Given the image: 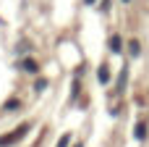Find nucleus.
Segmentation results:
<instances>
[{"label":"nucleus","instance_id":"1","mask_svg":"<svg viewBox=\"0 0 149 147\" xmlns=\"http://www.w3.org/2000/svg\"><path fill=\"white\" fill-rule=\"evenodd\" d=\"M24 134H26V126H21V129H16V132H13L10 137H3V139H0V145H10V142H16V139H21Z\"/></svg>","mask_w":149,"mask_h":147},{"label":"nucleus","instance_id":"2","mask_svg":"<svg viewBox=\"0 0 149 147\" xmlns=\"http://www.w3.org/2000/svg\"><path fill=\"white\" fill-rule=\"evenodd\" d=\"M21 66H24V71H29V74H37V71H39V66H37V63H34L31 58H26V60H24Z\"/></svg>","mask_w":149,"mask_h":147},{"label":"nucleus","instance_id":"4","mask_svg":"<svg viewBox=\"0 0 149 147\" xmlns=\"http://www.w3.org/2000/svg\"><path fill=\"white\" fill-rule=\"evenodd\" d=\"M144 134H147V126L139 124V126H136V139H144Z\"/></svg>","mask_w":149,"mask_h":147},{"label":"nucleus","instance_id":"6","mask_svg":"<svg viewBox=\"0 0 149 147\" xmlns=\"http://www.w3.org/2000/svg\"><path fill=\"white\" fill-rule=\"evenodd\" d=\"M68 142H71V137H63V139L58 142V147H68Z\"/></svg>","mask_w":149,"mask_h":147},{"label":"nucleus","instance_id":"5","mask_svg":"<svg viewBox=\"0 0 149 147\" xmlns=\"http://www.w3.org/2000/svg\"><path fill=\"white\" fill-rule=\"evenodd\" d=\"M110 47L118 53V50H120V37H113V39H110Z\"/></svg>","mask_w":149,"mask_h":147},{"label":"nucleus","instance_id":"3","mask_svg":"<svg viewBox=\"0 0 149 147\" xmlns=\"http://www.w3.org/2000/svg\"><path fill=\"white\" fill-rule=\"evenodd\" d=\"M97 76H100V82H110V71H107V68H100Z\"/></svg>","mask_w":149,"mask_h":147}]
</instances>
